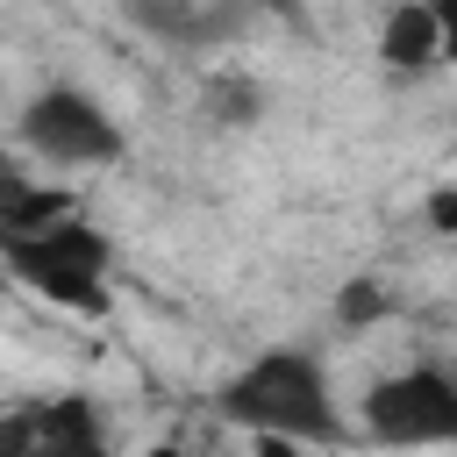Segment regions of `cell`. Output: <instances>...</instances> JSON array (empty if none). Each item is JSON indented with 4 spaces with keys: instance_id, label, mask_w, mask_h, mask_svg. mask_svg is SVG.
<instances>
[{
    "instance_id": "cell-12",
    "label": "cell",
    "mask_w": 457,
    "mask_h": 457,
    "mask_svg": "<svg viewBox=\"0 0 457 457\" xmlns=\"http://www.w3.org/2000/svg\"><path fill=\"white\" fill-rule=\"evenodd\" d=\"M436 7V21H443V57L457 64V0H428Z\"/></svg>"
},
{
    "instance_id": "cell-9",
    "label": "cell",
    "mask_w": 457,
    "mask_h": 457,
    "mask_svg": "<svg viewBox=\"0 0 457 457\" xmlns=\"http://www.w3.org/2000/svg\"><path fill=\"white\" fill-rule=\"evenodd\" d=\"M207 114L228 121V129H250V121L264 114V86H257L250 71H214V79H207Z\"/></svg>"
},
{
    "instance_id": "cell-8",
    "label": "cell",
    "mask_w": 457,
    "mask_h": 457,
    "mask_svg": "<svg viewBox=\"0 0 457 457\" xmlns=\"http://www.w3.org/2000/svg\"><path fill=\"white\" fill-rule=\"evenodd\" d=\"M79 214L64 186H36L29 171H0V236L7 228H43V221H64Z\"/></svg>"
},
{
    "instance_id": "cell-5",
    "label": "cell",
    "mask_w": 457,
    "mask_h": 457,
    "mask_svg": "<svg viewBox=\"0 0 457 457\" xmlns=\"http://www.w3.org/2000/svg\"><path fill=\"white\" fill-rule=\"evenodd\" d=\"M0 450H21V457H100L107 428H100V407L86 393H57V400L14 407L0 421Z\"/></svg>"
},
{
    "instance_id": "cell-2",
    "label": "cell",
    "mask_w": 457,
    "mask_h": 457,
    "mask_svg": "<svg viewBox=\"0 0 457 457\" xmlns=\"http://www.w3.org/2000/svg\"><path fill=\"white\" fill-rule=\"evenodd\" d=\"M0 264H7L14 286L36 293L43 307L100 314V307H107L114 243H107V228H93L86 214H64V221H43V228H7V236H0Z\"/></svg>"
},
{
    "instance_id": "cell-10",
    "label": "cell",
    "mask_w": 457,
    "mask_h": 457,
    "mask_svg": "<svg viewBox=\"0 0 457 457\" xmlns=\"http://www.w3.org/2000/svg\"><path fill=\"white\" fill-rule=\"evenodd\" d=\"M336 314L357 328V321H378L386 314V293H378V278H357V286H343L336 293Z\"/></svg>"
},
{
    "instance_id": "cell-4",
    "label": "cell",
    "mask_w": 457,
    "mask_h": 457,
    "mask_svg": "<svg viewBox=\"0 0 457 457\" xmlns=\"http://www.w3.org/2000/svg\"><path fill=\"white\" fill-rule=\"evenodd\" d=\"M364 436L371 443H457V371L443 364L386 371L364 393Z\"/></svg>"
},
{
    "instance_id": "cell-7",
    "label": "cell",
    "mask_w": 457,
    "mask_h": 457,
    "mask_svg": "<svg viewBox=\"0 0 457 457\" xmlns=\"http://www.w3.org/2000/svg\"><path fill=\"white\" fill-rule=\"evenodd\" d=\"M378 64L400 71V79L450 64V57H443V21H436L428 0H400V7H386V21H378Z\"/></svg>"
},
{
    "instance_id": "cell-3",
    "label": "cell",
    "mask_w": 457,
    "mask_h": 457,
    "mask_svg": "<svg viewBox=\"0 0 457 457\" xmlns=\"http://www.w3.org/2000/svg\"><path fill=\"white\" fill-rule=\"evenodd\" d=\"M21 150L50 171H100L129 157V129L86 86H43L21 107Z\"/></svg>"
},
{
    "instance_id": "cell-13",
    "label": "cell",
    "mask_w": 457,
    "mask_h": 457,
    "mask_svg": "<svg viewBox=\"0 0 457 457\" xmlns=\"http://www.w3.org/2000/svg\"><path fill=\"white\" fill-rule=\"evenodd\" d=\"M271 7H286V0H271Z\"/></svg>"
},
{
    "instance_id": "cell-11",
    "label": "cell",
    "mask_w": 457,
    "mask_h": 457,
    "mask_svg": "<svg viewBox=\"0 0 457 457\" xmlns=\"http://www.w3.org/2000/svg\"><path fill=\"white\" fill-rule=\"evenodd\" d=\"M421 214H428V228H436V236H457V186H436Z\"/></svg>"
},
{
    "instance_id": "cell-6",
    "label": "cell",
    "mask_w": 457,
    "mask_h": 457,
    "mask_svg": "<svg viewBox=\"0 0 457 457\" xmlns=\"http://www.w3.org/2000/svg\"><path fill=\"white\" fill-rule=\"evenodd\" d=\"M121 14L143 36L171 43V50H207V43H228L243 29V7L236 0H121Z\"/></svg>"
},
{
    "instance_id": "cell-1",
    "label": "cell",
    "mask_w": 457,
    "mask_h": 457,
    "mask_svg": "<svg viewBox=\"0 0 457 457\" xmlns=\"http://www.w3.org/2000/svg\"><path fill=\"white\" fill-rule=\"evenodd\" d=\"M214 407H221L236 428L278 436V443H336V436H343L328 371H321V357L300 350V343H271V350H257L250 364H236V371L221 378Z\"/></svg>"
}]
</instances>
